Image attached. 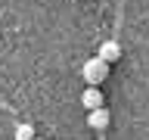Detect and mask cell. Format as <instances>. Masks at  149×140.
I'll return each mask as SVG.
<instances>
[{
    "label": "cell",
    "mask_w": 149,
    "mask_h": 140,
    "mask_svg": "<svg viewBox=\"0 0 149 140\" xmlns=\"http://www.w3.org/2000/svg\"><path fill=\"white\" fill-rule=\"evenodd\" d=\"M31 137H34V128L19 121V125H16V140H31Z\"/></svg>",
    "instance_id": "obj_5"
},
{
    "label": "cell",
    "mask_w": 149,
    "mask_h": 140,
    "mask_svg": "<svg viewBox=\"0 0 149 140\" xmlns=\"http://www.w3.org/2000/svg\"><path fill=\"white\" fill-rule=\"evenodd\" d=\"M31 140H40V137H31Z\"/></svg>",
    "instance_id": "obj_6"
},
{
    "label": "cell",
    "mask_w": 149,
    "mask_h": 140,
    "mask_svg": "<svg viewBox=\"0 0 149 140\" xmlns=\"http://www.w3.org/2000/svg\"><path fill=\"white\" fill-rule=\"evenodd\" d=\"M96 53H100L102 59L112 65V62H118V59H121V44H118V41H102Z\"/></svg>",
    "instance_id": "obj_4"
},
{
    "label": "cell",
    "mask_w": 149,
    "mask_h": 140,
    "mask_svg": "<svg viewBox=\"0 0 149 140\" xmlns=\"http://www.w3.org/2000/svg\"><path fill=\"white\" fill-rule=\"evenodd\" d=\"M109 121H112V115H109V109H106V106L90 109V115H87V125H90L93 131H106V128H109Z\"/></svg>",
    "instance_id": "obj_2"
},
{
    "label": "cell",
    "mask_w": 149,
    "mask_h": 140,
    "mask_svg": "<svg viewBox=\"0 0 149 140\" xmlns=\"http://www.w3.org/2000/svg\"><path fill=\"white\" fill-rule=\"evenodd\" d=\"M81 75H84V81H87V84H102L106 78H109V62L96 53V56H90V59L84 62Z\"/></svg>",
    "instance_id": "obj_1"
},
{
    "label": "cell",
    "mask_w": 149,
    "mask_h": 140,
    "mask_svg": "<svg viewBox=\"0 0 149 140\" xmlns=\"http://www.w3.org/2000/svg\"><path fill=\"white\" fill-rule=\"evenodd\" d=\"M81 103L87 106V112H90V109H100V106H102V90H100V84H87V90L81 93Z\"/></svg>",
    "instance_id": "obj_3"
}]
</instances>
